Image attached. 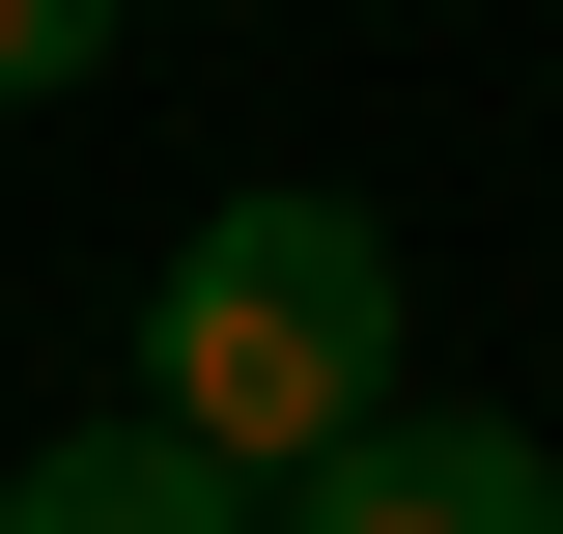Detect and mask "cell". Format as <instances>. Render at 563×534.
<instances>
[{
    "instance_id": "obj_1",
    "label": "cell",
    "mask_w": 563,
    "mask_h": 534,
    "mask_svg": "<svg viewBox=\"0 0 563 534\" xmlns=\"http://www.w3.org/2000/svg\"><path fill=\"white\" fill-rule=\"evenodd\" d=\"M141 422H198L225 478H310L395 422V225L339 198V169H254V198L169 225V281H141Z\"/></svg>"
},
{
    "instance_id": "obj_2",
    "label": "cell",
    "mask_w": 563,
    "mask_h": 534,
    "mask_svg": "<svg viewBox=\"0 0 563 534\" xmlns=\"http://www.w3.org/2000/svg\"><path fill=\"white\" fill-rule=\"evenodd\" d=\"M282 534H563V450H536V422L395 394L366 450H310V478H282Z\"/></svg>"
},
{
    "instance_id": "obj_3",
    "label": "cell",
    "mask_w": 563,
    "mask_h": 534,
    "mask_svg": "<svg viewBox=\"0 0 563 534\" xmlns=\"http://www.w3.org/2000/svg\"><path fill=\"white\" fill-rule=\"evenodd\" d=\"M0 534H282L198 422H57V450H0Z\"/></svg>"
},
{
    "instance_id": "obj_4",
    "label": "cell",
    "mask_w": 563,
    "mask_h": 534,
    "mask_svg": "<svg viewBox=\"0 0 563 534\" xmlns=\"http://www.w3.org/2000/svg\"><path fill=\"white\" fill-rule=\"evenodd\" d=\"M85 57H113V0H0V113H57Z\"/></svg>"
}]
</instances>
